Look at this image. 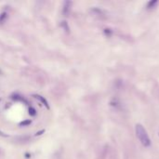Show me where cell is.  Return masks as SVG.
I'll return each instance as SVG.
<instances>
[{
  "label": "cell",
  "mask_w": 159,
  "mask_h": 159,
  "mask_svg": "<svg viewBox=\"0 0 159 159\" xmlns=\"http://www.w3.org/2000/svg\"><path fill=\"white\" fill-rule=\"evenodd\" d=\"M35 98H37V99H38V100H40V101H41V102H42L44 103V105H46L47 107H49V105H48V102H47V101H46V100H45L44 98H42V97H41V96H39V95L35 96Z\"/></svg>",
  "instance_id": "cell-4"
},
{
  "label": "cell",
  "mask_w": 159,
  "mask_h": 159,
  "mask_svg": "<svg viewBox=\"0 0 159 159\" xmlns=\"http://www.w3.org/2000/svg\"><path fill=\"white\" fill-rule=\"evenodd\" d=\"M135 131H136V135L141 143V144L145 147H149L151 145V140L143 125L137 124L136 127H135Z\"/></svg>",
  "instance_id": "cell-1"
},
{
  "label": "cell",
  "mask_w": 159,
  "mask_h": 159,
  "mask_svg": "<svg viewBox=\"0 0 159 159\" xmlns=\"http://www.w3.org/2000/svg\"><path fill=\"white\" fill-rule=\"evenodd\" d=\"M29 114H30L31 115H35V110L31 107L30 109H29Z\"/></svg>",
  "instance_id": "cell-5"
},
{
  "label": "cell",
  "mask_w": 159,
  "mask_h": 159,
  "mask_svg": "<svg viewBox=\"0 0 159 159\" xmlns=\"http://www.w3.org/2000/svg\"><path fill=\"white\" fill-rule=\"evenodd\" d=\"M0 135H1V136H4V134H3V133H2L1 131H0Z\"/></svg>",
  "instance_id": "cell-6"
},
{
  "label": "cell",
  "mask_w": 159,
  "mask_h": 159,
  "mask_svg": "<svg viewBox=\"0 0 159 159\" xmlns=\"http://www.w3.org/2000/svg\"><path fill=\"white\" fill-rule=\"evenodd\" d=\"M71 5H72V2L70 1H65L63 4V9H62V13L63 15H68L69 14V11L71 9Z\"/></svg>",
  "instance_id": "cell-2"
},
{
  "label": "cell",
  "mask_w": 159,
  "mask_h": 159,
  "mask_svg": "<svg viewBox=\"0 0 159 159\" xmlns=\"http://www.w3.org/2000/svg\"><path fill=\"white\" fill-rule=\"evenodd\" d=\"M157 3H158L157 0H152V1L148 2V4H147V9H154L155 6L157 5Z\"/></svg>",
  "instance_id": "cell-3"
}]
</instances>
